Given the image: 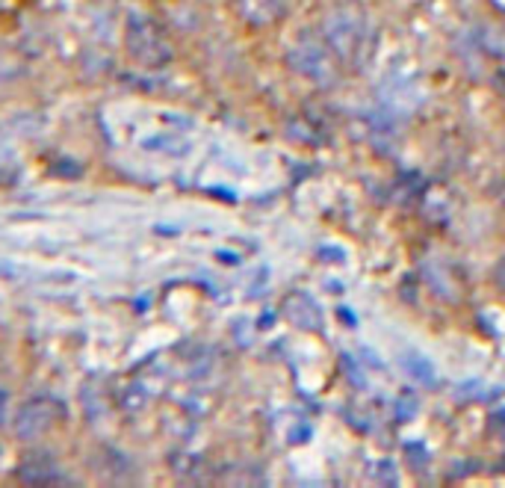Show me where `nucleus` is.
I'll return each mask as SVG.
<instances>
[]
</instances>
